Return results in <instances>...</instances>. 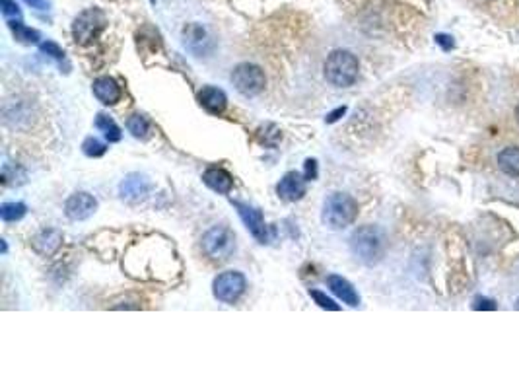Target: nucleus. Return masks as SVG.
Wrapping results in <instances>:
<instances>
[{
  "instance_id": "c756f323",
  "label": "nucleus",
  "mask_w": 519,
  "mask_h": 389,
  "mask_svg": "<svg viewBox=\"0 0 519 389\" xmlns=\"http://www.w3.org/2000/svg\"><path fill=\"white\" fill-rule=\"evenodd\" d=\"M24 2L31 8H36V10H49L51 6L49 0H24Z\"/></svg>"
},
{
  "instance_id": "4be33fe9",
  "label": "nucleus",
  "mask_w": 519,
  "mask_h": 389,
  "mask_svg": "<svg viewBox=\"0 0 519 389\" xmlns=\"http://www.w3.org/2000/svg\"><path fill=\"white\" fill-rule=\"evenodd\" d=\"M26 213H28V206L24 203H4L0 206V216L4 222H16V220L24 218Z\"/></svg>"
},
{
  "instance_id": "f3484780",
  "label": "nucleus",
  "mask_w": 519,
  "mask_h": 389,
  "mask_svg": "<svg viewBox=\"0 0 519 389\" xmlns=\"http://www.w3.org/2000/svg\"><path fill=\"white\" fill-rule=\"evenodd\" d=\"M203 179L204 183L208 185L212 191L224 193V195L232 191L233 187L232 176H230L226 170H222V168H211V170H206L204 171Z\"/></svg>"
},
{
  "instance_id": "473e14b6",
  "label": "nucleus",
  "mask_w": 519,
  "mask_h": 389,
  "mask_svg": "<svg viewBox=\"0 0 519 389\" xmlns=\"http://www.w3.org/2000/svg\"><path fill=\"white\" fill-rule=\"evenodd\" d=\"M344 113H346V107H338L337 111H333V113L327 117V123H335V121L341 119V115H344Z\"/></svg>"
},
{
  "instance_id": "dca6fc26",
  "label": "nucleus",
  "mask_w": 519,
  "mask_h": 389,
  "mask_svg": "<svg viewBox=\"0 0 519 389\" xmlns=\"http://www.w3.org/2000/svg\"><path fill=\"white\" fill-rule=\"evenodd\" d=\"M61 243H63V233L59 230H53V228L41 230L34 238V249L41 255H53L56 249L61 248Z\"/></svg>"
},
{
  "instance_id": "6ab92c4d",
  "label": "nucleus",
  "mask_w": 519,
  "mask_h": 389,
  "mask_svg": "<svg viewBox=\"0 0 519 389\" xmlns=\"http://www.w3.org/2000/svg\"><path fill=\"white\" fill-rule=\"evenodd\" d=\"M96 127L104 133L107 142H119L121 138H123V133H121L119 125H117L109 115L99 113L98 117H96Z\"/></svg>"
},
{
  "instance_id": "7c9ffc66",
  "label": "nucleus",
  "mask_w": 519,
  "mask_h": 389,
  "mask_svg": "<svg viewBox=\"0 0 519 389\" xmlns=\"http://www.w3.org/2000/svg\"><path fill=\"white\" fill-rule=\"evenodd\" d=\"M435 41H438V45H442L445 51L453 49V45H455V41L449 36H435Z\"/></svg>"
},
{
  "instance_id": "7ed1b4c3",
  "label": "nucleus",
  "mask_w": 519,
  "mask_h": 389,
  "mask_svg": "<svg viewBox=\"0 0 519 389\" xmlns=\"http://www.w3.org/2000/svg\"><path fill=\"white\" fill-rule=\"evenodd\" d=\"M356 214H358V205H356V201L351 195L333 193L331 197L325 198L321 220L325 226L333 228V230H341V228L351 226L354 218H356Z\"/></svg>"
},
{
  "instance_id": "5701e85b",
  "label": "nucleus",
  "mask_w": 519,
  "mask_h": 389,
  "mask_svg": "<svg viewBox=\"0 0 519 389\" xmlns=\"http://www.w3.org/2000/svg\"><path fill=\"white\" fill-rule=\"evenodd\" d=\"M2 177H4V183L6 185H21L26 183V171L20 170L18 166H12V163H4L2 168Z\"/></svg>"
},
{
  "instance_id": "9b49d317",
  "label": "nucleus",
  "mask_w": 519,
  "mask_h": 389,
  "mask_svg": "<svg viewBox=\"0 0 519 389\" xmlns=\"http://www.w3.org/2000/svg\"><path fill=\"white\" fill-rule=\"evenodd\" d=\"M183 43L197 57H201V55L212 49V39L206 34V29L203 26H198V24H191V26L183 29Z\"/></svg>"
},
{
  "instance_id": "39448f33",
  "label": "nucleus",
  "mask_w": 519,
  "mask_h": 389,
  "mask_svg": "<svg viewBox=\"0 0 519 389\" xmlns=\"http://www.w3.org/2000/svg\"><path fill=\"white\" fill-rule=\"evenodd\" d=\"M106 14L99 8H88L76 16L72 24V37L78 45H90L106 28Z\"/></svg>"
},
{
  "instance_id": "393cba45",
  "label": "nucleus",
  "mask_w": 519,
  "mask_h": 389,
  "mask_svg": "<svg viewBox=\"0 0 519 389\" xmlns=\"http://www.w3.org/2000/svg\"><path fill=\"white\" fill-rule=\"evenodd\" d=\"M82 150H84V154L90 156V158H99V156L106 154L107 146L101 141H98L96 136H90V138H86L84 144H82Z\"/></svg>"
},
{
  "instance_id": "f8f14e48",
  "label": "nucleus",
  "mask_w": 519,
  "mask_h": 389,
  "mask_svg": "<svg viewBox=\"0 0 519 389\" xmlns=\"http://www.w3.org/2000/svg\"><path fill=\"white\" fill-rule=\"evenodd\" d=\"M150 191V181L141 173H131L126 176L119 185L121 197L129 201V203H138L142 198L146 197Z\"/></svg>"
},
{
  "instance_id": "bb28decb",
  "label": "nucleus",
  "mask_w": 519,
  "mask_h": 389,
  "mask_svg": "<svg viewBox=\"0 0 519 389\" xmlns=\"http://www.w3.org/2000/svg\"><path fill=\"white\" fill-rule=\"evenodd\" d=\"M41 51H43V53H47L49 57L56 59V61H61V63L64 61V51L61 49V47H59L55 41L41 43Z\"/></svg>"
},
{
  "instance_id": "2f4dec72",
  "label": "nucleus",
  "mask_w": 519,
  "mask_h": 389,
  "mask_svg": "<svg viewBox=\"0 0 519 389\" xmlns=\"http://www.w3.org/2000/svg\"><path fill=\"white\" fill-rule=\"evenodd\" d=\"M477 302L478 304L475 305V310H496V304H494L492 300H483V298H478Z\"/></svg>"
},
{
  "instance_id": "2eb2a0df",
  "label": "nucleus",
  "mask_w": 519,
  "mask_h": 389,
  "mask_svg": "<svg viewBox=\"0 0 519 389\" xmlns=\"http://www.w3.org/2000/svg\"><path fill=\"white\" fill-rule=\"evenodd\" d=\"M198 103L208 111V113L220 115L224 113V109L228 107V98L220 88L214 86H204L203 90L198 92Z\"/></svg>"
},
{
  "instance_id": "f03ea898",
  "label": "nucleus",
  "mask_w": 519,
  "mask_h": 389,
  "mask_svg": "<svg viewBox=\"0 0 519 389\" xmlns=\"http://www.w3.org/2000/svg\"><path fill=\"white\" fill-rule=\"evenodd\" d=\"M358 59L351 51H333L325 61V78L327 82L337 88H348L358 78Z\"/></svg>"
},
{
  "instance_id": "f704fd0d",
  "label": "nucleus",
  "mask_w": 519,
  "mask_h": 389,
  "mask_svg": "<svg viewBox=\"0 0 519 389\" xmlns=\"http://www.w3.org/2000/svg\"><path fill=\"white\" fill-rule=\"evenodd\" d=\"M515 310H519V300H518V302H515Z\"/></svg>"
},
{
  "instance_id": "20e7f679",
  "label": "nucleus",
  "mask_w": 519,
  "mask_h": 389,
  "mask_svg": "<svg viewBox=\"0 0 519 389\" xmlns=\"http://www.w3.org/2000/svg\"><path fill=\"white\" fill-rule=\"evenodd\" d=\"M203 251L212 261H228L236 249V236L228 226H212L203 236Z\"/></svg>"
},
{
  "instance_id": "4468645a",
  "label": "nucleus",
  "mask_w": 519,
  "mask_h": 389,
  "mask_svg": "<svg viewBox=\"0 0 519 389\" xmlns=\"http://www.w3.org/2000/svg\"><path fill=\"white\" fill-rule=\"evenodd\" d=\"M327 286H329L331 292H333L338 300H343L346 305H351V308L360 305L358 292L354 291V286H352L346 278H343V276L338 275L327 276Z\"/></svg>"
},
{
  "instance_id": "0eeeda50",
  "label": "nucleus",
  "mask_w": 519,
  "mask_h": 389,
  "mask_svg": "<svg viewBox=\"0 0 519 389\" xmlns=\"http://www.w3.org/2000/svg\"><path fill=\"white\" fill-rule=\"evenodd\" d=\"M247 288V283H246V276L241 275L239 271H226L222 275H218L214 278V283H212V292H214V296L216 300L220 302H224V304H233V302H238L241 294L246 292Z\"/></svg>"
},
{
  "instance_id": "1a4fd4ad",
  "label": "nucleus",
  "mask_w": 519,
  "mask_h": 389,
  "mask_svg": "<svg viewBox=\"0 0 519 389\" xmlns=\"http://www.w3.org/2000/svg\"><path fill=\"white\" fill-rule=\"evenodd\" d=\"M96 208H98V201L86 191L74 193L64 203V214L74 222L90 218L91 214L96 213Z\"/></svg>"
},
{
  "instance_id": "9d476101",
  "label": "nucleus",
  "mask_w": 519,
  "mask_h": 389,
  "mask_svg": "<svg viewBox=\"0 0 519 389\" xmlns=\"http://www.w3.org/2000/svg\"><path fill=\"white\" fill-rule=\"evenodd\" d=\"M306 176L302 173H298V171H288L286 176L282 177L281 183L276 187V193H278V197L284 198V201H290V203H294V201H300V198L306 195Z\"/></svg>"
},
{
  "instance_id": "ddd939ff",
  "label": "nucleus",
  "mask_w": 519,
  "mask_h": 389,
  "mask_svg": "<svg viewBox=\"0 0 519 389\" xmlns=\"http://www.w3.org/2000/svg\"><path fill=\"white\" fill-rule=\"evenodd\" d=\"M94 96L104 103V106H115L121 99V86L111 76H99L94 80Z\"/></svg>"
},
{
  "instance_id": "b1692460",
  "label": "nucleus",
  "mask_w": 519,
  "mask_h": 389,
  "mask_svg": "<svg viewBox=\"0 0 519 389\" xmlns=\"http://www.w3.org/2000/svg\"><path fill=\"white\" fill-rule=\"evenodd\" d=\"M282 138V131L276 125H265V127L259 131V141L265 144V146H276L278 141Z\"/></svg>"
},
{
  "instance_id": "f257e3e1",
  "label": "nucleus",
  "mask_w": 519,
  "mask_h": 389,
  "mask_svg": "<svg viewBox=\"0 0 519 389\" xmlns=\"http://www.w3.org/2000/svg\"><path fill=\"white\" fill-rule=\"evenodd\" d=\"M351 249L358 261L372 267L386 253V236L378 226H362L351 236Z\"/></svg>"
},
{
  "instance_id": "6e6552de",
  "label": "nucleus",
  "mask_w": 519,
  "mask_h": 389,
  "mask_svg": "<svg viewBox=\"0 0 519 389\" xmlns=\"http://www.w3.org/2000/svg\"><path fill=\"white\" fill-rule=\"evenodd\" d=\"M232 205L238 208L239 218L243 220V224L247 226V230L251 232V236L261 243H267L268 241V226L265 224V216L261 213L259 208L255 206L247 205V203H241V201H233Z\"/></svg>"
},
{
  "instance_id": "a878e982",
  "label": "nucleus",
  "mask_w": 519,
  "mask_h": 389,
  "mask_svg": "<svg viewBox=\"0 0 519 389\" xmlns=\"http://www.w3.org/2000/svg\"><path fill=\"white\" fill-rule=\"evenodd\" d=\"M309 296L313 298L316 300V304L319 305V308H323V310H331V311H338L341 310V305L335 304V300H331V298H327L323 292L319 291H309Z\"/></svg>"
},
{
  "instance_id": "c85d7f7f",
  "label": "nucleus",
  "mask_w": 519,
  "mask_h": 389,
  "mask_svg": "<svg viewBox=\"0 0 519 389\" xmlns=\"http://www.w3.org/2000/svg\"><path fill=\"white\" fill-rule=\"evenodd\" d=\"M317 177V162L316 160H306V179L313 181Z\"/></svg>"
},
{
  "instance_id": "a211bd4d",
  "label": "nucleus",
  "mask_w": 519,
  "mask_h": 389,
  "mask_svg": "<svg viewBox=\"0 0 519 389\" xmlns=\"http://www.w3.org/2000/svg\"><path fill=\"white\" fill-rule=\"evenodd\" d=\"M500 170L512 177H519V146H510L498 154Z\"/></svg>"
},
{
  "instance_id": "cd10ccee",
  "label": "nucleus",
  "mask_w": 519,
  "mask_h": 389,
  "mask_svg": "<svg viewBox=\"0 0 519 389\" xmlns=\"http://www.w3.org/2000/svg\"><path fill=\"white\" fill-rule=\"evenodd\" d=\"M2 14L6 20H16V18H20L21 12L14 0H2Z\"/></svg>"
},
{
  "instance_id": "412c9836",
  "label": "nucleus",
  "mask_w": 519,
  "mask_h": 389,
  "mask_svg": "<svg viewBox=\"0 0 519 389\" xmlns=\"http://www.w3.org/2000/svg\"><path fill=\"white\" fill-rule=\"evenodd\" d=\"M126 128L129 133L134 136V138H146L148 131H150V123L146 121L144 115H131L129 121H126Z\"/></svg>"
},
{
  "instance_id": "aec40b11",
  "label": "nucleus",
  "mask_w": 519,
  "mask_h": 389,
  "mask_svg": "<svg viewBox=\"0 0 519 389\" xmlns=\"http://www.w3.org/2000/svg\"><path fill=\"white\" fill-rule=\"evenodd\" d=\"M8 28L12 29V34H14V37L18 41L28 43V45L39 41V31L28 28V26H24L20 21V18H18V20H8Z\"/></svg>"
},
{
  "instance_id": "423d86ee",
  "label": "nucleus",
  "mask_w": 519,
  "mask_h": 389,
  "mask_svg": "<svg viewBox=\"0 0 519 389\" xmlns=\"http://www.w3.org/2000/svg\"><path fill=\"white\" fill-rule=\"evenodd\" d=\"M232 84L236 86V90L239 94H243L247 98H253L265 90L267 84V78L261 66L251 63H241L238 64L232 72Z\"/></svg>"
},
{
  "instance_id": "72a5a7b5",
  "label": "nucleus",
  "mask_w": 519,
  "mask_h": 389,
  "mask_svg": "<svg viewBox=\"0 0 519 389\" xmlns=\"http://www.w3.org/2000/svg\"><path fill=\"white\" fill-rule=\"evenodd\" d=\"M515 119H518V123H519V106H518V109H515Z\"/></svg>"
}]
</instances>
